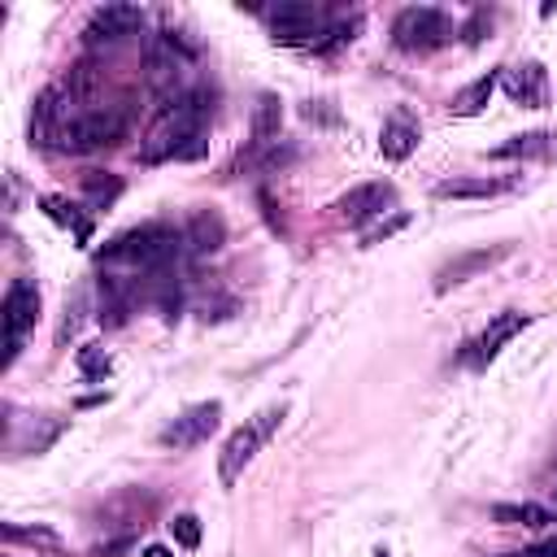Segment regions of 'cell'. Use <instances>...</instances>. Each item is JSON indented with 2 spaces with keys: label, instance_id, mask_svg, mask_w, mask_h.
<instances>
[{
  "label": "cell",
  "instance_id": "4fadbf2b",
  "mask_svg": "<svg viewBox=\"0 0 557 557\" xmlns=\"http://www.w3.org/2000/svg\"><path fill=\"white\" fill-rule=\"evenodd\" d=\"M222 244H226V222H222V213L196 209V213L187 218V226H183V252L205 257V252H218Z\"/></svg>",
  "mask_w": 557,
  "mask_h": 557
},
{
  "label": "cell",
  "instance_id": "ac0fdd59",
  "mask_svg": "<svg viewBox=\"0 0 557 557\" xmlns=\"http://www.w3.org/2000/svg\"><path fill=\"white\" fill-rule=\"evenodd\" d=\"M500 87V74H483V78H474V83H466L457 96H453V113L457 117H474V113H483V104L492 100V91Z\"/></svg>",
  "mask_w": 557,
  "mask_h": 557
},
{
  "label": "cell",
  "instance_id": "277c9868",
  "mask_svg": "<svg viewBox=\"0 0 557 557\" xmlns=\"http://www.w3.org/2000/svg\"><path fill=\"white\" fill-rule=\"evenodd\" d=\"M392 39L396 48L405 52H431L448 39V17L431 4H413V9H400L396 22H392Z\"/></svg>",
  "mask_w": 557,
  "mask_h": 557
},
{
  "label": "cell",
  "instance_id": "9c48e42d",
  "mask_svg": "<svg viewBox=\"0 0 557 557\" xmlns=\"http://www.w3.org/2000/svg\"><path fill=\"white\" fill-rule=\"evenodd\" d=\"M392 200H396L392 183H357L352 191H344L335 200V218L348 222V226H366L370 218H383Z\"/></svg>",
  "mask_w": 557,
  "mask_h": 557
},
{
  "label": "cell",
  "instance_id": "484cf974",
  "mask_svg": "<svg viewBox=\"0 0 557 557\" xmlns=\"http://www.w3.org/2000/svg\"><path fill=\"white\" fill-rule=\"evenodd\" d=\"M400 226H405V213H396L392 222H379V226H370V231L361 235V244H366V248H370V244H383V239H387V235H396Z\"/></svg>",
  "mask_w": 557,
  "mask_h": 557
},
{
  "label": "cell",
  "instance_id": "7a4b0ae2",
  "mask_svg": "<svg viewBox=\"0 0 557 557\" xmlns=\"http://www.w3.org/2000/svg\"><path fill=\"white\" fill-rule=\"evenodd\" d=\"M283 413H287V405H265L257 418H248L239 431H231L226 435V444H222V453H218V479H222V487H235L239 483V474L248 470V461L257 457V448L274 435V426L283 422Z\"/></svg>",
  "mask_w": 557,
  "mask_h": 557
},
{
  "label": "cell",
  "instance_id": "8992f818",
  "mask_svg": "<svg viewBox=\"0 0 557 557\" xmlns=\"http://www.w3.org/2000/svg\"><path fill=\"white\" fill-rule=\"evenodd\" d=\"M218 422H222V400H200V405H187L174 422H165L161 431H157V444L161 448H196V444H205L213 431H218Z\"/></svg>",
  "mask_w": 557,
  "mask_h": 557
},
{
  "label": "cell",
  "instance_id": "f1b7e54d",
  "mask_svg": "<svg viewBox=\"0 0 557 557\" xmlns=\"http://www.w3.org/2000/svg\"><path fill=\"white\" fill-rule=\"evenodd\" d=\"M139 557H174V553H170V548H165V544H148V548H144V553H139Z\"/></svg>",
  "mask_w": 557,
  "mask_h": 557
},
{
  "label": "cell",
  "instance_id": "ffe728a7",
  "mask_svg": "<svg viewBox=\"0 0 557 557\" xmlns=\"http://www.w3.org/2000/svg\"><path fill=\"white\" fill-rule=\"evenodd\" d=\"M39 205H44V213H48L52 222H61V226H70L78 244H87V235H91V222H87V218L78 213V205H70V200H61V196H44Z\"/></svg>",
  "mask_w": 557,
  "mask_h": 557
},
{
  "label": "cell",
  "instance_id": "2e32d148",
  "mask_svg": "<svg viewBox=\"0 0 557 557\" xmlns=\"http://www.w3.org/2000/svg\"><path fill=\"white\" fill-rule=\"evenodd\" d=\"M278 122H283V104H278V96H261L257 100V109H252V152H261V148H270L274 139H278Z\"/></svg>",
  "mask_w": 557,
  "mask_h": 557
},
{
  "label": "cell",
  "instance_id": "52a82bcc",
  "mask_svg": "<svg viewBox=\"0 0 557 557\" xmlns=\"http://www.w3.org/2000/svg\"><path fill=\"white\" fill-rule=\"evenodd\" d=\"M509 252H513V244H492V248H466V252H457L453 261H444V265L435 270V292L444 296V292H453V287L470 283L474 274H483V270L500 265Z\"/></svg>",
  "mask_w": 557,
  "mask_h": 557
},
{
  "label": "cell",
  "instance_id": "83f0119b",
  "mask_svg": "<svg viewBox=\"0 0 557 557\" xmlns=\"http://www.w3.org/2000/svg\"><path fill=\"white\" fill-rule=\"evenodd\" d=\"M518 557H557V535L553 540H544L540 548H531V553H518Z\"/></svg>",
  "mask_w": 557,
  "mask_h": 557
},
{
  "label": "cell",
  "instance_id": "5b68a950",
  "mask_svg": "<svg viewBox=\"0 0 557 557\" xmlns=\"http://www.w3.org/2000/svg\"><path fill=\"white\" fill-rule=\"evenodd\" d=\"M39 318V287L30 278H13L4 292V366H13V357L22 352L26 331Z\"/></svg>",
  "mask_w": 557,
  "mask_h": 557
},
{
  "label": "cell",
  "instance_id": "cb8c5ba5",
  "mask_svg": "<svg viewBox=\"0 0 557 557\" xmlns=\"http://www.w3.org/2000/svg\"><path fill=\"white\" fill-rule=\"evenodd\" d=\"M78 374H83L87 383L104 379V374H109V352H104L100 344H87V348H78Z\"/></svg>",
  "mask_w": 557,
  "mask_h": 557
},
{
  "label": "cell",
  "instance_id": "9a60e30c",
  "mask_svg": "<svg viewBox=\"0 0 557 557\" xmlns=\"http://www.w3.org/2000/svg\"><path fill=\"white\" fill-rule=\"evenodd\" d=\"M557 152V135L548 131H527V135H513L505 144L492 148V161H513V157H553Z\"/></svg>",
  "mask_w": 557,
  "mask_h": 557
},
{
  "label": "cell",
  "instance_id": "e0dca14e",
  "mask_svg": "<svg viewBox=\"0 0 557 557\" xmlns=\"http://www.w3.org/2000/svg\"><path fill=\"white\" fill-rule=\"evenodd\" d=\"M492 518H496V522H509V527H531V531L557 522L553 509H544V505H535V500H500V505H492Z\"/></svg>",
  "mask_w": 557,
  "mask_h": 557
},
{
  "label": "cell",
  "instance_id": "5bb4252c",
  "mask_svg": "<svg viewBox=\"0 0 557 557\" xmlns=\"http://www.w3.org/2000/svg\"><path fill=\"white\" fill-rule=\"evenodd\" d=\"M379 148H383L387 161H405V157L418 148V122H413L405 109H396V113L383 122V131H379Z\"/></svg>",
  "mask_w": 557,
  "mask_h": 557
},
{
  "label": "cell",
  "instance_id": "603a6c76",
  "mask_svg": "<svg viewBox=\"0 0 557 557\" xmlns=\"http://www.w3.org/2000/svg\"><path fill=\"white\" fill-rule=\"evenodd\" d=\"M83 318H87V292H74V296L65 300V318H61V326H57V344H65L70 335H78Z\"/></svg>",
  "mask_w": 557,
  "mask_h": 557
},
{
  "label": "cell",
  "instance_id": "ba28073f",
  "mask_svg": "<svg viewBox=\"0 0 557 557\" xmlns=\"http://www.w3.org/2000/svg\"><path fill=\"white\" fill-rule=\"evenodd\" d=\"M139 26H144V9H135V4H104L83 26V44L87 48H100V44L109 48V44H122L126 35H135Z\"/></svg>",
  "mask_w": 557,
  "mask_h": 557
},
{
  "label": "cell",
  "instance_id": "7402d4cb",
  "mask_svg": "<svg viewBox=\"0 0 557 557\" xmlns=\"http://www.w3.org/2000/svg\"><path fill=\"white\" fill-rule=\"evenodd\" d=\"M83 191H87V205H91V209H104V205L117 200L122 183H117V178H100V170H87V174H83Z\"/></svg>",
  "mask_w": 557,
  "mask_h": 557
},
{
  "label": "cell",
  "instance_id": "8fae6325",
  "mask_svg": "<svg viewBox=\"0 0 557 557\" xmlns=\"http://www.w3.org/2000/svg\"><path fill=\"white\" fill-rule=\"evenodd\" d=\"M527 326H531V318H527V313H518V309L496 313V318L479 331V339L470 344V348H474V352H470V361H474V366H487V361H492V357H496L513 335H522Z\"/></svg>",
  "mask_w": 557,
  "mask_h": 557
},
{
  "label": "cell",
  "instance_id": "30bf717a",
  "mask_svg": "<svg viewBox=\"0 0 557 557\" xmlns=\"http://www.w3.org/2000/svg\"><path fill=\"white\" fill-rule=\"evenodd\" d=\"M500 87H505V96H509L513 104H522V109H544V104H548V74H544L540 61H527V65L505 70V74H500Z\"/></svg>",
  "mask_w": 557,
  "mask_h": 557
},
{
  "label": "cell",
  "instance_id": "3957f363",
  "mask_svg": "<svg viewBox=\"0 0 557 557\" xmlns=\"http://www.w3.org/2000/svg\"><path fill=\"white\" fill-rule=\"evenodd\" d=\"M122 131H126L122 109H87L57 135V148L61 152H96V148H109L113 139H122Z\"/></svg>",
  "mask_w": 557,
  "mask_h": 557
},
{
  "label": "cell",
  "instance_id": "6da1fadb",
  "mask_svg": "<svg viewBox=\"0 0 557 557\" xmlns=\"http://www.w3.org/2000/svg\"><path fill=\"white\" fill-rule=\"evenodd\" d=\"M213 113V96L205 87L183 91L178 100L161 104V117L152 122V131L139 144V161L144 165H161V161H196L205 152V122Z\"/></svg>",
  "mask_w": 557,
  "mask_h": 557
},
{
  "label": "cell",
  "instance_id": "4316f807",
  "mask_svg": "<svg viewBox=\"0 0 557 557\" xmlns=\"http://www.w3.org/2000/svg\"><path fill=\"white\" fill-rule=\"evenodd\" d=\"M487 22H492V17H487V13L479 9V13H474V17L466 22V26H461V39H466V44H479V39H483V26H487Z\"/></svg>",
  "mask_w": 557,
  "mask_h": 557
},
{
  "label": "cell",
  "instance_id": "d6986e66",
  "mask_svg": "<svg viewBox=\"0 0 557 557\" xmlns=\"http://www.w3.org/2000/svg\"><path fill=\"white\" fill-rule=\"evenodd\" d=\"M505 183H496V178H444V183H435V200H487V196H496Z\"/></svg>",
  "mask_w": 557,
  "mask_h": 557
},
{
  "label": "cell",
  "instance_id": "44dd1931",
  "mask_svg": "<svg viewBox=\"0 0 557 557\" xmlns=\"http://www.w3.org/2000/svg\"><path fill=\"white\" fill-rule=\"evenodd\" d=\"M0 535L9 544H30V548H44V553H57L61 548V535L52 527H22V522H4Z\"/></svg>",
  "mask_w": 557,
  "mask_h": 557
},
{
  "label": "cell",
  "instance_id": "7c38bea8",
  "mask_svg": "<svg viewBox=\"0 0 557 557\" xmlns=\"http://www.w3.org/2000/svg\"><path fill=\"white\" fill-rule=\"evenodd\" d=\"M270 30L278 44H309L322 30V13L313 4H278L270 13Z\"/></svg>",
  "mask_w": 557,
  "mask_h": 557
},
{
  "label": "cell",
  "instance_id": "f546056e",
  "mask_svg": "<svg viewBox=\"0 0 557 557\" xmlns=\"http://www.w3.org/2000/svg\"><path fill=\"white\" fill-rule=\"evenodd\" d=\"M374 557H392V553H387V548H374Z\"/></svg>",
  "mask_w": 557,
  "mask_h": 557
},
{
  "label": "cell",
  "instance_id": "d4e9b609",
  "mask_svg": "<svg viewBox=\"0 0 557 557\" xmlns=\"http://www.w3.org/2000/svg\"><path fill=\"white\" fill-rule=\"evenodd\" d=\"M170 535H174L183 548H196V544H200V518H196V513H178V518L170 522Z\"/></svg>",
  "mask_w": 557,
  "mask_h": 557
}]
</instances>
